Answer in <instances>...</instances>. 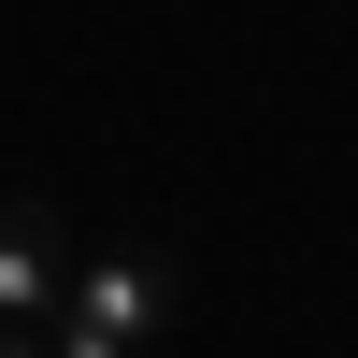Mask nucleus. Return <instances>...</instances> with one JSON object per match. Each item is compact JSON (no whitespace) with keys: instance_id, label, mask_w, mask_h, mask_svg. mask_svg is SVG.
<instances>
[{"instance_id":"nucleus-2","label":"nucleus","mask_w":358,"mask_h":358,"mask_svg":"<svg viewBox=\"0 0 358 358\" xmlns=\"http://www.w3.org/2000/svg\"><path fill=\"white\" fill-rule=\"evenodd\" d=\"M57 315H86V330H115V344H158L172 330V258H72V301Z\"/></svg>"},{"instance_id":"nucleus-1","label":"nucleus","mask_w":358,"mask_h":358,"mask_svg":"<svg viewBox=\"0 0 358 358\" xmlns=\"http://www.w3.org/2000/svg\"><path fill=\"white\" fill-rule=\"evenodd\" d=\"M57 301H72V229H57L43 201H0V315L43 330Z\"/></svg>"},{"instance_id":"nucleus-3","label":"nucleus","mask_w":358,"mask_h":358,"mask_svg":"<svg viewBox=\"0 0 358 358\" xmlns=\"http://www.w3.org/2000/svg\"><path fill=\"white\" fill-rule=\"evenodd\" d=\"M0 358H57V344H43V330H15V315H0Z\"/></svg>"}]
</instances>
